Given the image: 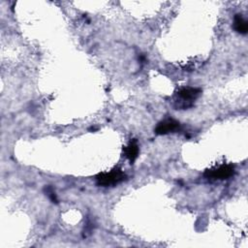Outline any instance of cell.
Instances as JSON below:
<instances>
[{
  "label": "cell",
  "instance_id": "6da1fadb",
  "mask_svg": "<svg viewBox=\"0 0 248 248\" xmlns=\"http://www.w3.org/2000/svg\"><path fill=\"white\" fill-rule=\"evenodd\" d=\"M126 178V174L123 172V170L119 168H114L109 171L101 172L97 174L96 176V182L99 186L108 187V186H114L122 181H124Z\"/></svg>",
  "mask_w": 248,
  "mask_h": 248
},
{
  "label": "cell",
  "instance_id": "7a4b0ae2",
  "mask_svg": "<svg viewBox=\"0 0 248 248\" xmlns=\"http://www.w3.org/2000/svg\"><path fill=\"white\" fill-rule=\"evenodd\" d=\"M234 172L235 170L233 166L224 164L206 170L204 172V176L209 180H224L232 177Z\"/></svg>",
  "mask_w": 248,
  "mask_h": 248
},
{
  "label": "cell",
  "instance_id": "3957f363",
  "mask_svg": "<svg viewBox=\"0 0 248 248\" xmlns=\"http://www.w3.org/2000/svg\"><path fill=\"white\" fill-rule=\"evenodd\" d=\"M202 93V90L200 88L195 87H182L180 88L176 95L179 101L178 108H187L189 107H192L194 101L199 97V95Z\"/></svg>",
  "mask_w": 248,
  "mask_h": 248
},
{
  "label": "cell",
  "instance_id": "277c9868",
  "mask_svg": "<svg viewBox=\"0 0 248 248\" xmlns=\"http://www.w3.org/2000/svg\"><path fill=\"white\" fill-rule=\"evenodd\" d=\"M180 129V123L174 119L168 118L158 123L155 128V133L157 135H166L169 133L175 132Z\"/></svg>",
  "mask_w": 248,
  "mask_h": 248
},
{
  "label": "cell",
  "instance_id": "5b68a950",
  "mask_svg": "<svg viewBox=\"0 0 248 248\" xmlns=\"http://www.w3.org/2000/svg\"><path fill=\"white\" fill-rule=\"evenodd\" d=\"M139 145L137 143L136 140H131L124 148H123V153L125 155V157L130 161L131 164H133L135 162V160L138 158L139 156Z\"/></svg>",
  "mask_w": 248,
  "mask_h": 248
},
{
  "label": "cell",
  "instance_id": "8992f818",
  "mask_svg": "<svg viewBox=\"0 0 248 248\" xmlns=\"http://www.w3.org/2000/svg\"><path fill=\"white\" fill-rule=\"evenodd\" d=\"M233 28L239 34H246L248 31L247 20L243 17L242 15L236 14L233 18Z\"/></svg>",
  "mask_w": 248,
  "mask_h": 248
},
{
  "label": "cell",
  "instance_id": "52a82bcc",
  "mask_svg": "<svg viewBox=\"0 0 248 248\" xmlns=\"http://www.w3.org/2000/svg\"><path fill=\"white\" fill-rule=\"evenodd\" d=\"M45 190H46V193L48 196V198L51 200V202L56 203L57 202V198H56V195H55L54 191L52 190V188L50 186H47V187H46Z\"/></svg>",
  "mask_w": 248,
  "mask_h": 248
}]
</instances>
